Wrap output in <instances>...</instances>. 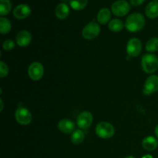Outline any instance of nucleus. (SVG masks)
<instances>
[{
    "label": "nucleus",
    "instance_id": "nucleus-31",
    "mask_svg": "<svg viewBox=\"0 0 158 158\" xmlns=\"http://www.w3.org/2000/svg\"><path fill=\"white\" fill-rule=\"evenodd\" d=\"M125 158H135L134 157H133V156H128V157H125Z\"/></svg>",
    "mask_w": 158,
    "mask_h": 158
},
{
    "label": "nucleus",
    "instance_id": "nucleus-8",
    "mask_svg": "<svg viewBox=\"0 0 158 158\" xmlns=\"http://www.w3.org/2000/svg\"><path fill=\"white\" fill-rule=\"evenodd\" d=\"M15 117L16 121L21 125H28L32 121V114L25 107H19L15 110Z\"/></svg>",
    "mask_w": 158,
    "mask_h": 158
},
{
    "label": "nucleus",
    "instance_id": "nucleus-5",
    "mask_svg": "<svg viewBox=\"0 0 158 158\" xmlns=\"http://www.w3.org/2000/svg\"><path fill=\"white\" fill-rule=\"evenodd\" d=\"M111 10L117 16H124L130 12L131 6L126 0H117L113 3Z\"/></svg>",
    "mask_w": 158,
    "mask_h": 158
},
{
    "label": "nucleus",
    "instance_id": "nucleus-29",
    "mask_svg": "<svg viewBox=\"0 0 158 158\" xmlns=\"http://www.w3.org/2000/svg\"><path fill=\"white\" fill-rule=\"evenodd\" d=\"M0 102H1V111H2V110H3V101H2V100H0Z\"/></svg>",
    "mask_w": 158,
    "mask_h": 158
},
{
    "label": "nucleus",
    "instance_id": "nucleus-9",
    "mask_svg": "<svg viewBox=\"0 0 158 158\" xmlns=\"http://www.w3.org/2000/svg\"><path fill=\"white\" fill-rule=\"evenodd\" d=\"M158 91V76L151 75L148 77L143 88L144 95L149 96Z\"/></svg>",
    "mask_w": 158,
    "mask_h": 158
},
{
    "label": "nucleus",
    "instance_id": "nucleus-14",
    "mask_svg": "<svg viewBox=\"0 0 158 158\" xmlns=\"http://www.w3.org/2000/svg\"><path fill=\"white\" fill-rule=\"evenodd\" d=\"M142 146L143 149L148 151H154L158 147V140L154 137L149 136V137H145L142 141Z\"/></svg>",
    "mask_w": 158,
    "mask_h": 158
},
{
    "label": "nucleus",
    "instance_id": "nucleus-32",
    "mask_svg": "<svg viewBox=\"0 0 158 158\" xmlns=\"http://www.w3.org/2000/svg\"><path fill=\"white\" fill-rule=\"evenodd\" d=\"M154 1H157V0H154Z\"/></svg>",
    "mask_w": 158,
    "mask_h": 158
},
{
    "label": "nucleus",
    "instance_id": "nucleus-11",
    "mask_svg": "<svg viewBox=\"0 0 158 158\" xmlns=\"http://www.w3.org/2000/svg\"><path fill=\"white\" fill-rule=\"evenodd\" d=\"M31 13V9L28 5L20 4L17 6L13 10V15L18 19H24L27 18Z\"/></svg>",
    "mask_w": 158,
    "mask_h": 158
},
{
    "label": "nucleus",
    "instance_id": "nucleus-25",
    "mask_svg": "<svg viewBox=\"0 0 158 158\" xmlns=\"http://www.w3.org/2000/svg\"><path fill=\"white\" fill-rule=\"evenodd\" d=\"M8 73H9V67L4 62L1 61L0 62V77L3 78L6 77Z\"/></svg>",
    "mask_w": 158,
    "mask_h": 158
},
{
    "label": "nucleus",
    "instance_id": "nucleus-7",
    "mask_svg": "<svg viewBox=\"0 0 158 158\" xmlns=\"http://www.w3.org/2000/svg\"><path fill=\"white\" fill-rule=\"evenodd\" d=\"M142 50V43L140 40L132 38L127 42V52L131 57H136L140 55Z\"/></svg>",
    "mask_w": 158,
    "mask_h": 158
},
{
    "label": "nucleus",
    "instance_id": "nucleus-4",
    "mask_svg": "<svg viewBox=\"0 0 158 158\" xmlns=\"http://www.w3.org/2000/svg\"><path fill=\"white\" fill-rule=\"evenodd\" d=\"M100 32V27L95 20L88 23L82 31V35L85 40H91L99 35Z\"/></svg>",
    "mask_w": 158,
    "mask_h": 158
},
{
    "label": "nucleus",
    "instance_id": "nucleus-26",
    "mask_svg": "<svg viewBox=\"0 0 158 158\" xmlns=\"http://www.w3.org/2000/svg\"><path fill=\"white\" fill-rule=\"evenodd\" d=\"M145 0H131V3L133 6H140L141 4H143Z\"/></svg>",
    "mask_w": 158,
    "mask_h": 158
},
{
    "label": "nucleus",
    "instance_id": "nucleus-12",
    "mask_svg": "<svg viewBox=\"0 0 158 158\" xmlns=\"http://www.w3.org/2000/svg\"><path fill=\"white\" fill-rule=\"evenodd\" d=\"M32 41V35L29 31H20L16 35V43L21 47L29 46Z\"/></svg>",
    "mask_w": 158,
    "mask_h": 158
},
{
    "label": "nucleus",
    "instance_id": "nucleus-18",
    "mask_svg": "<svg viewBox=\"0 0 158 158\" xmlns=\"http://www.w3.org/2000/svg\"><path fill=\"white\" fill-rule=\"evenodd\" d=\"M85 138V134L81 130H75L71 135V141L73 144H80Z\"/></svg>",
    "mask_w": 158,
    "mask_h": 158
},
{
    "label": "nucleus",
    "instance_id": "nucleus-17",
    "mask_svg": "<svg viewBox=\"0 0 158 158\" xmlns=\"http://www.w3.org/2000/svg\"><path fill=\"white\" fill-rule=\"evenodd\" d=\"M111 18V12L106 8H103L97 13V19L101 25H105L110 21Z\"/></svg>",
    "mask_w": 158,
    "mask_h": 158
},
{
    "label": "nucleus",
    "instance_id": "nucleus-1",
    "mask_svg": "<svg viewBox=\"0 0 158 158\" xmlns=\"http://www.w3.org/2000/svg\"><path fill=\"white\" fill-rule=\"evenodd\" d=\"M145 25V19L140 13H133L127 17L125 27L129 32H137L141 30Z\"/></svg>",
    "mask_w": 158,
    "mask_h": 158
},
{
    "label": "nucleus",
    "instance_id": "nucleus-27",
    "mask_svg": "<svg viewBox=\"0 0 158 158\" xmlns=\"http://www.w3.org/2000/svg\"><path fill=\"white\" fill-rule=\"evenodd\" d=\"M154 133H155L156 137H157L158 138V124L157 125V127H155V130H154Z\"/></svg>",
    "mask_w": 158,
    "mask_h": 158
},
{
    "label": "nucleus",
    "instance_id": "nucleus-24",
    "mask_svg": "<svg viewBox=\"0 0 158 158\" xmlns=\"http://www.w3.org/2000/svg\"><path fill=\"white\" fill-rule=\"evenodd\" d=\"M2 48L6 51H10L15 48V42L13 40H5L2 43Z\"/></svg>",
    "mask_w": 158,
    "mask_h": 158
},
{
    "label": "nucleus",
    "instance_id": "nucleus-3",
    "mask_svg": "<svg viewBox=\"0 0 158 158\" xmlns=\"http://www.w3.org/2000/svg\"><path fill=\"white\" fill-rule=\"evenodd\" d=\"M114 126L108 122H100L96 127V134L100 138H110L114 135Z\"/></svg>",
    "mask_w": 158,
    "mask_h": 158
},
{
    "label": "nucleus",
    "instance_id": "nucleus-20",
    "mask_svg": "<svg viewBox=\"0 0 158 158\" xmlns=\"http://www.w3.org/2000/svg\"><path fill=\"white\" fill-rule=\"evenodd\" d=\"M11 29H12V25L9 20L2 16L0 18V32L2 34H7L10 32Z\"/></svg>",
    "mask_w": 158,
    "mask_h": 158
},
{
    "label": "nucleus",
    "instance_id": "nucleus-21",
    "mask_svg": "<svg viewBox=\"0 0 158 158\" xmlns=\"http://www.w3.org/2000/svg\"><path fill=\"white\" fill-rule=\"evenodd\" d=\"M12 9L10 0H0V15L2 16L8 15Z\"/></svg>",
    "mask_w": 158,
    "mask_h": 158
},
{
    "label": "nucleus",
    "instance_id": "nucleus-28",
    "mask_svg": "<svg viewBox=\"0 0 158 158\" xmlns=\"http://www.w3.org/2000/svg\"><path fill=\"white\" fill-rule=\"evenodd\" d=\"M142 158H153V157L150 154H147V155H144Z\"/></svg>",
    "mask_w": 158,
    "mask_h": 158
},
{
    "label": "nucleus",
    "instance_id": "nucleus-2",
    "mask_svg": "<svg viewBox=\"0 0 158 158\" xmlns=\"http://www.w3.org/2000/svg\"><path fill=\"white\" fill-rule=\"evenodd\" d=\"M141 66L147 73H154L158 69V57L154 54H145L141 59Z\"/></svg>",
    "mask_w": 158,
    "mask_h": 158
},
{
    "label": "nucleus",
    "instance_id": "nucleus-22",
    "mask_svg": "<svg viewBox=\"0 0 158 158\" xmlns=\"http://www.w3.org/2000/svg\"><path fill=\"white\" fill-rule=\"evenodd\" d=\"M88 3V0H69V5L74 10L80 11L84 9Z\"/></svg>",
    "mask_w": 158,
    "mask_h": 158
},
{
    "label": "nucleus",
    "instance_id": "nucleus-30",
    "mask_svg": "<svg viewBox=\"0 0 158 158\" xmlns=\"http://www.w3.org/2000/svg\"><path fill=\"white\" fill-rule=\"evenodd\" d=\"M60 1L62 2V3H66V2H69V0H60Z\"/></svg>",
    "mask_w": 158,
    "mask_h": 158
},
{
    "label": "nucleus",
    "instance_id": "nucleus-23",
    "mask_svg": "<svg viewBox=\"0 0 158 158\" xmlns=\"http://www.w3.org/2000/svg\"><path fill=\"white\" fill-rule=\"evenodd\" d=\"M146 50L150 52H155L158 51V38H151L146 44Z\"/></svg>",
    "mask_w": 158,
    "mask_h": 158
},
{
    "label": "nucleus",
    "instance_id": "nucleus-6",
    "mask_svg": "<svg viewBox=\"0 0 158 158\" xmlns=\"http://www.w3.org/2000/svg\"><path fill=\"white\" fill-rule=\"evenodd\" d=\"M28 74L31 80L34 81H38L41 80L44 75V68L43 66L39 62H34L31 63L28 69Z\"/></svg>",
    "mask_w": 158,
    "mask_h": 158
},
{
    "label": "nucleus",
    "instance_id": "nucleus-19",
    "mask_svg": "<svg viewBox=\"0 0 158 158\" xmlns=\"http://www.w3.org/2000/svg\"><path fill=\"white\" fill-rule=\"evenodd\" d=\"M108 27H109L110 30L112 31V32H118L123 29V23L121 20L114 19H112L111 21L109 22Z\"/></svg>",
    "mask_w": 158,
    "mask_h": 158
},
{
    "label": "nucleus",
    "instance_id": "nucleus-13",
    "mask_svg": "<svg viewBox=\"0 0 158 158\" xmlns=\"http://www.w3.org/2000/svg\"><path fill=\"white\" fill-rule=\"evenodd\" d=\"M58 128L63 134H70L75 131V124L72 120L63 119L59 122Z\"/></svg>",
    "mask_w": 158,
    "mask_h": 158
},
{
    "label": "nucleus",
    "instance_id": "nucleus-10",
    "mask_svg": "<svg viewBox=\"0 0 158 158\" xmlns=\"http://www.w3.org/2000/svg\"><path fill=\"white\" fill-rule=\"evenodd\" d=\"M94 120L93 114L89 111H83L79 114L77 123L80 129H88L91 126Z\"/></svg>",
    "mask_w": 158,
    "mask_h": 158
},
{
    "label": "nucleus",
    "instance_id": "nucleus-16",
    "mask_svg": "<svg viewBox=\"0 0 158 158\" xmlns=\"http://www.w3.org/2000/svg\"><path fill=\"white\" fill-rule=\"evenodd\" d=\"M145 13L147 16L150 19H155L158 17V2H151L147 6L145 9Z\"/></svg>",
    "mask_w": 158,
    "mask_h": 158
},
{
    "label": "nucleus",
    "instance_id": "nucleus-15",
    "mask_svg": "<svg viewBox=\"0 0 158 158\" xmlns=\"http://www.w3.org/2000/svg\"><path fill=\"white\" fill-rule=\"evenodd\" d=\"M55 13L59 19H65L69 14V6L66 3H60L56 8Z\"/></svg>",
    "mask_w": 158,
    "mask_h": 158
}]
</instances>
